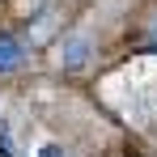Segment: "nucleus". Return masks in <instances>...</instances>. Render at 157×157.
I'll return each instance as SVG.
<instances>
[{
    "mask_svg": "<svg viewBox=\"0 0 157 157\" xmlns=\"http://www.w3.org/2000/svg\"><path fill=\"white\" fill-rule=\"evenodd\" d=\"M89 51H94L89 34H72V38H64V47H59V64H64L68 72H81V68L89 64Z\"/></svg>",
    "mask_w": 157,
    "mask_h": 157,
    "instance_id": "f257e3e1",
    "label": "nucleus"
},
{
    "mask_svg": "<svg viewBox=\"0 0 157 157\" xmlns=\"http://www.w3.org/2000/svg\"><path fill=\"white\" fill-rule=\"evenodd\" d=\"M149 47H157V17H153V26H149Z\"/></svg>",
    "mask_w": 157,
    "mask_h": 157,
    "instance_id": "7ed1b4c3",
    "label": "nucleus"
},
{
    "mask_svg": "<svg viewBox=\"0 0 157 157\" xmlns=\"http://www.w3.org/2000/svg\"><path fill=\"white\" fill-rule=\"evenodd\" d=\"M21 59H26V47L17 38H0V72H13Z\"/></svg>",
    "mask_w": 157,
    "mask_h": 157,
    "instance_id": "f03ea898",
    "label": "nucleus"
},
{
    "mask_svg": "<svg viewBox=\"0 0 157 157\" xmlns=\"http://www.w3.org/2000/svg\"><path fill=\"white\" fill-rule=\"evenodd\" d=\"M43 157H64V153H59V149H43Z\"/></svg>",
    "mask_w": 157,
    "mask_h": 157,
    "instance_id": "20e7f679",
    "label": "nucleus"
}]
</instances>
